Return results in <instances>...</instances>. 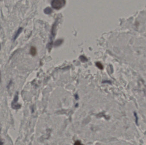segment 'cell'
<instances>
[{
    "mask_svg": "<svg viewBox=\"0 0 146 145\" xmlns=\"http://www.w3.org/2000/svg\"><path fill=\"white\" fill-rule=\"evenodd\" d=\"M66 3V0H52L51 6L54 9L59 10L63 7Z\"/></svg>",
    "mask_w": 146,
    "mask_h": 145,
    "instance_id": "6da1fadb",
    "label": "cell"
},
{
    "mask_svg": "<svg viewBox=\"0 0 146 145\" xmlns=\"http://www.w3.org/2000/svg\"><path fill=\"white\" fill-rule=\"evenodd\" d=\"M19 99L18 94H16L13 100L12 103V107L13 109L15 110H17L20 108L21 105L18 103V100Z\"/></svg>",
    "mask_w": 146,
    "mask_h": 145,
    "instance_id": "7a4b0ae2",
    "label": "cell"
},
{
    "mask_svg": "<svg viewBox=\"0 0 146 145\" xmlns=\"http://www.w3.org/2000/svg\"><path fill=\"white\" fill-rule=\"evenodd\" d=\"M30 53L33 56L36 55V48L34 47H32L31 48V50H30Z\"/></svg>",
    "mask_w": 146,
    "mask_h": 145,
    "instance_id": "3957f363",
    "label": "cell"
},
{
    "mask_svg": "<svg viewBox=\"0 0 146 145\" xmlns=\"http://www.w3.org/2000/svg\"><path fill=\"white\" fill-rule=\"evenodd\" d=\"M22 30H23V28H22V27H21V28H20L18 30L17 32H16V34L15 35L14 37V39L15 40V39L18 37L19 36V34H20V33H21V31H22Z\"/></svg>",
    "mask_w": 146,
    "mask_h": 145,
    "instance_id": "277c9868",
    "label": "cell"
},
{
    "mask_svg": "<svg viewBox=\"0 0 146 145\" xmlns=\"http://www.w3.org/2000/svg\"><path fill=\"white\" fill-rule=\"evenodd\" d=\"M52 12V9L50 7H47L44 10V13L46 14H50Z\"/></svg>",
    "mask_w": 146,
    "mask_h": 145,
    "instance_id": "5b68a950",
    "label": "cell"
},
{
    "mask_svg": "<svg viewBox=\"0 0 146 145\" xmlns=\"http://www.w3.org/2000/svg\"><path fill=\"white\" fill-rule=\"evenodd\" d=\"M96 66H97L98 68H99L100 70H103V66L101 63H100V62H97V63H96Z\"/></svg>",
    "mask_w": 146,
    "mask_h": 145,
    "instance_id": "8992f818",
    "label": "cell"
},
{
    "mask_svg": "<svg viewBox=\"0 0 146 145\" xmlns=\"http://www.w3.org/2000/svg\"><path fill=\"white\" fill-rule=\"evenodd\" d=\"M62 40H57V41H56V42L55 44V46H59V45H60V44H61L62 43Z\"/></svg>",
    "mask_w": 146,
    "mask_h": 145,
    "instance_id": "52a82bcc",
    "label": "cell"
},
{
    "mask_svg": "<svg viewBox=\"0 0 146 145\" xmlns=\"http://www.w3.org/2000/svg\"><path fill=\"white\" fill-rule=\"evenodd\" d=\"M80 59L81 60L82 62H86V61H87V59L84 56H80Z\"/></svg>",
    "mask_w": 146,
    "mask_h": 145,
    "instance_id": "ba28073f",
    "label": "cell"
},
{
    "mask_svg": "<svg viewBox=\"0 0 146 145\" xmlns=\"http://www.w3.org/2000/svg\"><path fill=\"white\" fill-rule=\"evenodd\" d=\"M1 71H0V82H1Z\"/></svg>",
    "mask_w": 146,
    "mask_h": 145,
    "instance_id": "9c48e42d",
    "label": "cell"
},
{
    "mask_svg": "<svg viewBox=\"0 0 146 145\" xmlns=\"http://www.w3.org/2000/svg\"><path fill=\"white\" fill-rule=\"evenodd\" d=\"M2 144V143H1V141H0V145Z\"/></svg>",
    "mask_w": 146,
    "mask_h": 145,
    "instance_id": "30bf717a",
    "label": "cell"
},
{
    "mask_svg": "<svg viewBox=\"0 0 146 145\" xmlns=\"http://www.w3.org/2000/svg\"><path fill=\"white\" fill-rule=\"evenodd\" d=\"M0 49H1V43H0Z\"/></svg>",
    "mask_w": 146,
    "mask_h": 145,
    "instance_id": "8fae6325",
    "label": "cell"
},
{
    "mask_svg": "<svg viewBox=\"0 0 146 145\" xmlns=\"http://www.w3.org/2000/svg\"><path fill=\"white\" fill-rule=\"evenodd\" d=\"M0 1H1V0H0Z\"/></svg>",
    "mask_w": 146,
    "mask_h": 145,
    "instance_id": "7c38bea8",
    "label": "cell"
}]
</instances>
